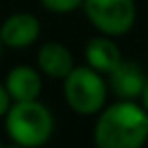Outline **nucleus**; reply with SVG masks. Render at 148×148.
<instances>
[{
    "label": "nucleus",
    "mask_w": 148,
    "mask_h": 148,
    "mask_svg": "<svg viewBox=\"0 0 148 148\" xmlns=\"http://www.w3.org/2000/svg\"><path fill=\"white\" fill-rule=\"evenodd\" d=\"M97 148H142L148 138V114L132 101L110 106L95 124Z\"/></svg>",
    "instance_id": "nucleus-1"
},
{
    "label": "nucleus",
    "mask_w": 148,
    "mask_h": 148,
    "mask_svg": "<svg viewBox=\"0 0 148 148\" xmlns=\"http://www.w3.org/2000/svg\"><path fill=\"white\" fill-rule=\"evenodd\" d=\"M6 128H8L10 138L16 144H21L25 148H33V146H41L43 142L49 140V136L53 132V118H51L49 110L45 106L37 103L35 99L16 101L8 110Z\"/></svg>",
    "instance_id": "nucleus-2"
},
{
    "label": "nucleus",
    "mask_w": 148,
    "mask_h": 148,
    "mask_svg": "<svg viewBox=\"0 0 148 148\" xmlns=\"http://www.w3.org/2000/svg\"><path fill=\"white\" fill-rule=\"evenodd\" d=\"M65 99L79 114H95L106 101V85L91 67H77L65 75Z\"/></svg>",
    "instance_id": "nucleus-3"
},
{
    "label": "nucleus",
    "mask_w": 148,
    "mask_h": 148,
    "mask_svg": "<svg viewBox=\"0 0 148 148\" xmlns=\"http://www.w3.org/2000/svg\"><path fill=\"white\" fill-rule=\"evenodd\" d=\"M85 12L103 35H124L136 21L134 0H83Z\"/></svg>",
    "instance_id": "nucleus-4"
},
{
    "label": "nucleus",
    "mask_w": 148,
    "mask_h": 148,
    "mask_svg": "<svg viewBox=\"0 0 148 148\" xmlns=\"http://www.w3.org/2000/svg\"><path fill=\"white\" fill-rule=\"evenodd\" d=\"M144 79L146 77L140 71V67L136 63H130V61H120L110 71V85H112L114 93L124 97V99L138 97L142 93Z\"/></svg>",
    "instance_id": "nucleus-5"
},
{
    "label": "nucleus",
    "mask_w": 148,
    "mask_h": 148,
    "mask_svg": "<svg viewBox=\"0 0 148 148\" xmlns=\"http://www.w3.org/2000/svg\"><path fill=\"white\" fill-rule=\"evenodd\" d=\"M39 37V21L33 14H14L0 31V41L10 47H27Z\"/></svg>",
    "instance_id": "nucleus-6"
},
{
    "label": "nucleus",
    "mask_w": 148,
    "mask_h": 148,
    "mask_svg": "<svg viewBox=\"0 0 148 148\" xmlns=\"http://www.w3.org/2000/svg\"><path fill=\"white\" fill-rule=\"evenodd\" d=\"M6 91L16 101H31L37 99L41 91V77L31 67H16L8 73L6 79Z\"/></svg>",
    "instance_id": "nucleus-7"
},
{
    "label": "nucleus",
    "mask_w": 148,
    "mask_h": 148,
    "mask_svg": "<svg viewBox=\"0 0 148 148\" xmlns=\"http://www.w3.org/2000/svg\"><path fill=\"white\" fill-rule=\"evenodd\" d=\"M85 57L91 69L101 71V73H110L122 59H120V49L116 47L114 41L106 39V37H95L87 43L85 47Z\"/></svg>",
    "instance_id": "nucleus-8"
},
{
    "label": "nucleus",
    "mask_w": 148,
    "mask_h": 148,
    "mask_svg": "<svg viewBox=\"0 0 148 148\" xmlns=\"http://www.w3.org/2000/svg\"><path fill=\"white\" fill-rule=\"evenodd\" d=\"M39 65L51 77H65L73 69V57L63 45L49 43L39 53Z\"/></svg>",
    "instance_id": "nucleus-9"
},
{
    "label": "nucleus",
    "mask_w": 148,
    "mask_h": 148,
    "mask_svg": "<svg viewBox=\"0 0 148 148\" xmlns=\"http://www.w3.org/2000/svg\"><path fill=\"white\" fill-rule=\"evenodd\" d=\"M43 6L53 12H71L83 4V0H41Z\"/></svg>",
    "instance_id": "nucleus-10"
},
{
    "label": "nucleus",
    "mask_w": 148,
    "mask_h": 148,
    "mask_svg": "<svg viewBox=\"0 0 148 148\" xmlns=\"http://www.w3.org/2000/svg\"><path fill=\"white\" fill-rule=\"evenodd\" d=\"M8 101H10V95H8L6 87L0 85V116H2V114L8 110Z\"/></svg>",
    "instance_id": "nucleus-11"
},
{
    "label": "nucleus",
    "mask_w": 148,
    "mask_h": 148,
    "mask_svg": "<svg viewBox=\"0 0 148 148\" xmlns=\"http://www.w3.org/2000/svg\"><path fill=\"white\" fill-rule=\"evenodd\" d=\"M142 101H144V108L148 110V77L144 79V85H142V93H140Z\"/></svg>",
    "instance_id": "nucleus-12"
},
{
    "label": "nucleus",
    "mask_w": 148,
    "mask_h": 148,
    "mask_svg": "<svg viewBox=\"0 0 148 148\" xmlns=\"http://www.w3.org/2000/svg\"><path fill=\"white\" fill-rule=\"evenodd\" d=\"M12 148H25V146H21V144H18V146H12Z\"/></svg>",
    "instance_id": "nucleus-13"
},
{
    "label": "nucleus",
    "mask_w": 148,
    "mask_h": 148,
    "mask_svg": "<svg viewBox=\"0 0 148 148\" xmlns=\"http://www.w3.org/2000/svg\"><path fill=\"white\" fill-rule=\"evenodd\" d=\"M0 148H2V146H0Z\"/></svg>",
    "instance_id": "nucleus-14"
}]
</instances>
